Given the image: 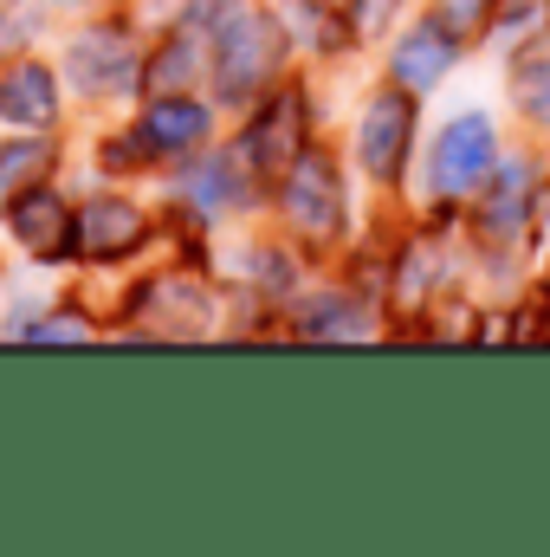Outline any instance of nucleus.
<instances>
[{"mask_svg": "<svg viewBox=\"0 0 550 557\" xmlns=\"http://www.w3.org/2000/svg\"><path fill=\"white\" fill-rule=\"evenodd\" d=\"M142 240V214L130 201H91L78 221H72V247H85L91 260H117Z\"/></svg>", "mask_w": 550, "mask_h": 557, "instance_id": "obj_9", "label": "nucleus"}, {"mask_svg": "<svg viewBox=\"0 0 550 557\" xmlns=\"http://www.w3.org/2000/svg\"><path fill=\"white\" fill-rule=\"evenodd\" d=\"M13 240L26 247V253H39V260H59V253H72V214H65V201L59 195H46V188H26L13 208Z\"/></svg>", "mask_w": 550, "mask_h": 557, "instance_id": "obj_6", "label": "nucleus"}, {"mask_svg": "<svg viewBox=\"0 0 550 557\" xmlns=\"http://www.w3.org/2000/svg\"><path fill=\"white\" fill-rule=\"evenodd\" d=\"M492 175V124L486 117H453L440 143H434V162H427V182L440 201H466L479 195V182Z\"/></svg>", "mask_w": 550, "mask_h": 557, "instance_id": "obj_2", "label": "nucleus"}, {"mask_svg": "<svg viewBox=\"0 0 550 557\" xmlns=\"http://www.w3.org/2000/svg\"><path fill=\"white\" fill-rule=\"evenodd\" d=\"M188 195H195V208H208V214H214V208H234V201H240L234 162H227V156H214L208 169H195V175H188Z\"/></svg>", "mask_w": 550, "mask_h": 557, "instance_id": "obj_14", "label": "nucleus"}, {"mask_svg": "<svg viewBox=\"0 0 550 557\" xmlns=\"http://www.w3.org/2000/svg\"><path fill=\"white\" fill-rule=\"evenodd\" d=\"M52 111H59V91H52V72L46 65L0 72V117L7 124H52Z\"/></svg>", "mask_w": 550, "mask_h": 557, "instance_id": "obj_10", "label": "nucleus"}, {"mask_svg": "<svg viewBox=\"0 0 550 557\" xmlns=\"http://www.w3.org/2000/svg\"><path fill=\"white\" fill-rule=\"evenodd\" d=\"M525 208H532V169H505L499 175V195L486 201V234H512L518 221H525Z\"/></svg>", "mask_w": 550, "mask_h": 557, "instance_id": "obj_13", "label": "nucleus"}, {"mask_svg": "<svg viewBox=\"0 0 550 557\" xmlns=\"http://www.w3.org/2000/svg\"><path fill=\"white\" fill-rule=\"evenodd\" d=\"M285 214L311 234H330L337 227V182H330V162L324 156H298L291 162V182H285Z\"/></svg>", "mask_w": 550, "mask_h": 557, "instance_id": "obj_8", "label": "nucleus"}, {"mask_svg": "<svg viewBox=\"0 0 550 557\" xmlns=\"http://www.w3.org/2000/svg\"><path fill=\"white\" fill-rule=\"evenodd\" d=\"M26 337H91V324H85V318H72V311H59V318H39Z\"/></svg>", "mask_w": 550, "mask_h": 557, "instance_id": "obj_17", "label": "nucleus"}, {"mask_svg": "<svg viewBox=\"0 0 550 557\" xmlns=\"http://www.w3.org/2000/svg\"><path fill=\"white\" fill-rule=\"evenodd\" d=\"M518 104L550 124V59H525L518 65Z\"/></svg>", "mask_w": 550, "mask_h": 557, "instance_id": "obj_16", "label": "nucleus"}, {"mask_svg": "<svg viewBox=\"0 0 550 557\" xmlns=\"http://www.w3.org/2000/svg\"><path fill=\"white\" fill-rule=\"evenodd\" d=\"M486 13V0H447V26H473Z\"/></svg>", "mask_w": 550, "mask_h": 557, "instance_id": "obj_18", "label": "nucleus"}, {"mask_svg": "<svg viewBox=\"0 0 550 557\" xmlns=\"http://www.w3.org/2000/svg\"><path fill=\"white\" fill-rule=\"evenodd\" d=\"M304 98L298 91H285V98H273L266 111H260V124L247 131V162L260 169V175H278V169H291L304 149Z\"/></svg>", "mask_w": 550, "mask_h": 557, "instance_id": "obj_4", "label": "nucleus"}, {"mask_svg": "<svg viewBox=\"0 0 550 557\" xmlns=\"http://www.w3.org/2000/svg\"><path fill=\"white\" fill-rule=\"evenodd\" d=\"M188 78H195V39L182 33V39H168V46H162V59L149 65V85H155V91H182Z\"/></svg>", "mask_w": 550, "mask_h": 557, "instance_id": "obj_15", "label": "nucleus"}, {"mask_svg": "<svg viewBox=\"0 0 550 557\" xmlns=\"http://www.w3.org/2000/svg\"><path fill=\"white\" fill-rule=\"evenodd\" d=\"M72 7H78V0H72Z\"/></svg>", "mask_w": 550, "mask_h": 557, "instance_id": "obj_19", "label": "nucleus"}, {"mask_svg": "<svg viewBox=\"0 0 550 557\" xmlns=\"http://www.w3.org/2000/svg\"><path fill=\"white\" fill-rule=\"evenodd\" d=\"M72 85L85 91H130L137 85V52L124 33H85L72 46Z\"/></svg>", "mask_w": 550, "mask_h": 557, "instance_id": "obj_5", "label": "nucleus"}, {"mask_svg": "<svg viewBox=\"0 0 550 557\" xmlns=\"http://www.w3.org/2000/svg\"><path fill=\"white\" fill-rule=\"evenodd\" d=\"M409 137H414L409 91H383L370 104V117H363V162H370V175L396 182L402 175V156H409Z\"/></svg>", "mask_w": 550, "mask_h": 557, "instance_id": "obj_3", "label": "nucleus"}, {"mask_svg": "<svg viewBox=\"0 0 550 557\" xmlns=\"http://www.w3.org/2000/svg\"><path fill=\"white\" fill-rule=\"evenodd\" d=\"M453 59H460L453 26H447V20H421L409 39H402V52H396V85H402V91H427V85L447 78Z\"/></svg>", "mask_w": 550, "mask_h": 557, "instance_id": "obj_7", "label": "nucleus"}, {"mask_svg": "<svg viewBox=\"0 0 550 557\" xmlns=\"http://www.w3.org/2000/svg\"><path fill=\"white\" fill-rule=\"evenodd\" d=\"M52 143H0V208H13L26 188H39V175H52Z\"/></svg>", "mask_w": 550, "mask_h": 557, "instance_id": "obj_12", "label": "nucleus"}, {"mask_svg": "<svg viewBox=\"0 0 550 557\" xmlns=\"http://www.w3.org/2000/svg\"><path fill=\"white\" fill-rule=\"evenodd\" d=\"M208 137V111L195 98H155L149 117H142V143L149 149H195Z\"/></svg>", "mask_w": 550, "mask_h": 557, "instance_id": "obj_11", "label": "nucleus"}, {"mask_svg": "<svg viewBox=\"0 0 550 557\" xmlns=\"http://www.w3.org/2000/svg\"><path fill=\"white\" fill-rule=\"evenodd\" d=\"M278 59H285L278 20L240 13V7H227V13L214 20V85H221L227 98H253V91L278 72Z\"/></svg>", "mask_w": 550, "mask_h": 557, "instance_id": "obj_1", "label": "nucleus"}]
</instances>
